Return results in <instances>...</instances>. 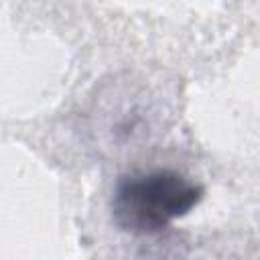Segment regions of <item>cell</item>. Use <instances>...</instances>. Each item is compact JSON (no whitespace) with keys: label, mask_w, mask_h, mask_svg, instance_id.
<instances>
[{"label":"cell","mask_w":260,"mask_h":260,"mask_svg":"<svg viewBox=\"0 0 260 260\" xmlns=\"http://www.w3.org/2000/svg\"><path fill=\"white\" fill-rule=\"evenodd\" d=\"M203 199V187L175 169H140L118 177L112 193L114 223L136 236H152L187 215Z\"/></svg>","instance_id":"cell-1"}]
</instances>
